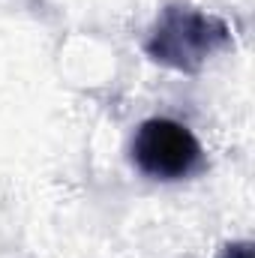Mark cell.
<instances>
[{"mask_svg":"<svg viewBox=\"0 0 255 258\" xmlns=\"http://www.w3.org/2000/svg\"><path fill=\"white\" fill-rule=\"evenodd\" d=\"M228 45V27L189 6H168L147 42L153 60L183 72H195L210 54Z\"/></svg>","mask_w":255,"mask_h":258,"instance_id":"1","label":"cell"},{"mask_svg":"<svg viewBox=\"0 0 255 258\" xmlns=\"http://www.w3.org/2000/svg\"><path fill=\"white\" fill-rule=\"evenodd\" d=\"M132 156L144 174L159 180H180L201 162V147L186 126L156 117L141 123L135 132Z\"/></svg>","mask_w":255,"mask_h":258,"instance_id":"2","label":"cell"}]
</instances>
